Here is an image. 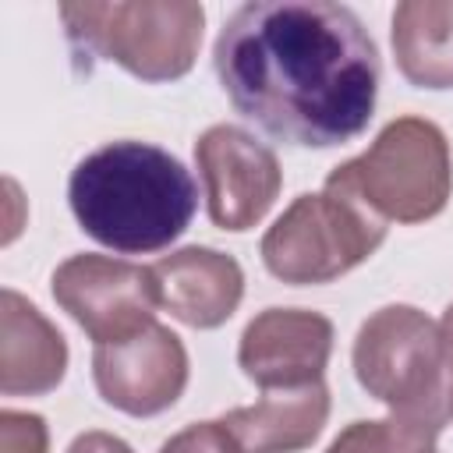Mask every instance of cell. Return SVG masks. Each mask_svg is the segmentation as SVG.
Segmentation results:
<instances>
[{
    "instance_id": "obj_10",
    "label": "cell",
    "mask_w": 453,
    "mask_h": 453,
    "mask_svg": "<svg viewBox=\"0 0 453 453\" xmlns=\"http://www.w3.org/2000/svg\"><path fill=\"white\" fill-rule=\"evenodd\" d=\"M333 354V322L308 308H265L255 315L237 347L241 372L265 393L322 382Z\"/></svg>"
},
{
    "instance_id": "obj_6",
    "label": "cell",
    "mask_w": 453,
    "mask_h": 453,
    "mask_svg": "<svg viewBox=\"0 0 453 453\" xmlns=\"http://www.w3.org/2000/svg\"><path fill=\"white\" fill-rule=\"evenodd\" d=\"M354 375L389 414H449L439 326L411 304H386L361 322Z\"/></svg>"
},
{
    "instance_id": "obj_17",
    "label": "cell",
    "mask_w": 453,
    "mask_h": 453,
    "mask_svg": "<svg viewBox=\"0 0 453 453\" xmlns=\"http://www.w3.org/2000/svg\"><path fill=\"white\" fill-rule=\"evenodd\" d=\"M159 453H244L223 421H198L163 442Z\"/></svg>"
},
{
    "instance_id": "obj_14",
    "label": "cell",
    "mask_w": 453,
    "mask_h": 453,
    "mask_svg": "<svg viewBox=\"0 0 453 453\" xmlns=\"http://www.w3.org/2000/svg\"><path fill=\"white\" fill-rule=\"evenodd\" d=\"M393 53L418 88H453V0H403L393 11Z\"/></svg>"
},
{
    "instance_id": "obj_15",
    "label": "cell",
    "mask_w": 453,
    "mask_h": 453,
    "mask_svg": "<svg viewBox=\"0 0 453 453\" xmlns=\"http://www.w3.org/2000/svg\"><path fill=\"white\" fill-rule=\"evenodd\" d=\"M446 418L449 414L414 411L389 414L386 421H354L333 439L326 453H432Z\"/></svg>"
},
{
    "instance_id": "obj_13",
    "label": "cell",
    "mask_w": 453,
    "mask_h": 453,
    "mask_svg": "<svg viewBox=\"0 0 453 453\" xmlns=\"http://www.w3.org/2000/svg\"><path fill=\"white\" fill-rule=\"evenodd\" d=\"M329 418L326 382L301 389H273L251 407H237L226 418V432L244 453H297L311 446Z\"/></svg>"
},
{
    "instance_id": "obj_4",
    "label": "cell",
    "mask_w": 453,
    "mask_h": 453,
    "mask_svg": "<svg viewBox=\"0 0 453 453\" xmlns=\"http://www.w3.org/2000/svg\"><path fill=\"white\" fill-rule=\"evenodd\" d=\"M326 180L357 195L386 223H425L446 209L453 188L449 142L425 117H396Z\"/></svg>"
},
{
    "instance_id": "obj_7",
    "label": "cell",
    "mask_w": 453,
    "mask_h": 453,
    "mask_svg": "<svg viewBox=\"0 0 453 453\" xmlns=\"http://www.w3.org/2000/svg\"><path fill=\"white\" fill-rule=\"evenodd\" d=\"M53 297L96 347L138 336L156 322L159 308L152 265L110 255H71L60 262L53 273Z\"/></svg>"
},
{
    "instance_id": "obj_8",
    "label": "cell",
    "mask_w": 453,
    "mask_h": 453,
    "mask_svg": "<svg viewBox=\"0 0 453 453\" xmlns=\"http://www.w3.org/2000/svg\"><path fill=\"white\" fill-rule=\"evenodd\" d=\"M209 219L219 230H251L273 209L283 170L276 152L234 124H216L195 142Z\"/></svg>"
},
{
    "instance_id": "obj_1",
    "label": "cell",
    "mask_w": 453,
    "mask_h": 453,
    "mask_svg": "<svg viewBox=\"0 0 453 453\" xmlns=\"http://www.w3.org/2000/svg\"><path fill=\"white\" fill-rule=\"evenodd\" d=\"M212 64L234 110L287 145H343L375 113L379 53L343 4H241L219 28Z\"/></svg>"
},
{
    "instance_id": "obj_18",
    "label": "cell",
    "mask_w": 453,
    "mask_h": 453,
    "mask_svg": "<svg viewBox=\"0 0 453 453\" xmlns=\"http://www.w3.org/2000/svg\"><path fill=\"white\" fill-rule=\"evenodd\" d=\"M67 453H134L124 439H117V435H110V432H81L71 446H67Z\"/></svg>"
},
{
    "instance_id": "obj_11",
    "label": "cell",
    "mask_w": 453,
    "mask_h": 453,
    "mask_svg": "<svg viewBox=\"0 0 453 453\" xmlns=\"http://www.w3.org/2000/svg\"><path fill=\"white\" fill-rule=\"evenodd\" d=\"M152 276L159 290V308H166L191 329L223 326L244 297L241 265L216 248L191 244L173 255H163L152 265Z\"/></svg>"
},
{
    "instance_id": "obj_20",
    "label": "cell",
    "mask_w": 453,
    "mask_h": 453,
    "mask_svg": "<svg viewBox=\"0 0 453 453\" xmlns=\"http://www.w3.org/2000/svg\"><path fill=\"white\" fill-rule=\"evenodd\" d=\"M446 411L453 418V372H446Z\"/></svg>"
},
{
    "instance_id": "obj_9",
    "label": "cell",
    "mask_w": 453,
    "mask_h": 453,
    "mask_svg": "<svg viewBox=\"0 0 453 453\" xmlns=\"http://www.w3.org/2000/svg\"><path fill=\"white\" fill-rule=\"evenodd\" d=\"M92 379L110 407L131 418H152L173 407L177 396L184 393L188 350L177 333L152 322L131 340L96 347Z\"/></svg>"
},
{
    "instance_id": "obj_12",
    "label": "cell",
    "mask_w": 453,
    "mask_h": 453,
    "mask_svg": "<svg viewBox=\"0 0 453 453\" xmlns=\"http://www.w3.org/2000/svg\"><path fill=\"white\" fill-rule=\"evenodd\" d=\"M67 368L60 329L18 290L0 294V393L42 396L57 389Z\"/></svg>"
},
{
    "instance_id": "obj_19",
    "label": "cell",
    "mask_w": 453,
    "mask_h": 453,
    "mask_svg": "<svg viewBox=\"0 0 453 453\" xmlns=\"http://www.w3.org/2000/svg\"><path fill=\"white\" fill-rule=\"evenodd\" d=\"M439 340H442V365H446V372H453V304L442 311Z\"/></svg>"
},
{
    "instance_id": "obj_16",
    "label": "cell",
    "mask_w": 453,
    "mask_h": 453,
    "mask_svg": "<svg viewBox=\"0 0 453 453\" xmlns=\"http://www.w3.org/2000/svg\"><path fill=\"white\" fill-rule=\"evenodd\" d=\"M50 432L39 414L0 411V453H46Z\"/></svg>"
},
{
    "instance_id": "obj_5",
    "label": "cell",
    "mask_w": 453,
    "mask_h": 453,
    "mask_svg": "<svg viewBox=\"0 0 453 453\" xmlns=\"http://www.w3.org/2000/svg\"><path fill=\"white\" fill-rule=\"evenodd\" d=\"M386 241V219L375 216L357 195L326 180L322 191L301 195L265 230V269L294 287L329 283L361 265Z\"/></svg>"
},
{
    "instance_id": "obj_2",
    "label": "cell",
    "mask_w": 453,
    "mask_h": 453,
    "mask_svg": "<svg viewBox=\"0 0 453 453\" xmlns=\"http://www.w3.org/2000/svg\"><path fill=\"white\" fill-rule=\"evenodd\" d=\"M67 202L92 241L120 255H152L188 230L198 188L188 166L166 149L110 142L71 170Z\"/></svg>"
},
{
    "instance_id": "obj_3",
    "label": "cell",
    "mask_w": 453,
    "mask_h": 453,
    "mask_svg": "<svg viewBox=\"0 0 453 453\" xmlns=\"http://www.w3.org/2000/svg\"><path fill=\"white\" fill-rule=\"evenodd\" d=\"M67 39L81 57L120 64L142 81H173L195 67L205 11L191 0L60 4Z\"/></svg>"
}]
</instances>
